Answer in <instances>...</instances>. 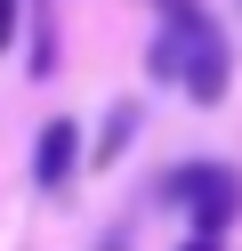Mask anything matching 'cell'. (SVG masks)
<instances>
[{
	"mask_svg": "<svg viewBox=\"0 0 242 251\" xmlns=\"http://www.w3.org/2000/svg\"><path fill=\"white\" fill-rule=\"evenodd\" d=\"M161 202L186 211L194 235H226V227H234V211H242V178H234L226 162H177L170 178H161Z\"/></svg>",
	"mask_w": 242,
	"mask_h": 251,
	"instance_id": "2",
	"label": "cell"
},
{
	"mask_svg": "<svg viewBox=\"0 0 242 251\" xmlns=\"http://www.w3.org/2000/svg\"><path fill=\"white\" fill-rule=\"evenodd\" d=\"M129 138H137V105H113V114H105V130H97V170H105V162H121V146H129Z\"/></svg>",
	"mask_w": 242,
	"mask_h": 251,
	"instance_id": "4",
	"label": "cell"
},
{
	"mask_svg": "<svg viewBox=\"0 0 242 251\" xmlns=\"http://www.w3.org/2000/svg\"><path fill=\"white\" fill-rule=\"evenodd\" d=\"M97 251H129V235H105V243H97Z\"/></svg>",
	"mask_w": 242,
	"mask_h": 251,
	"instance_id": "7",
	"label": "cell"
},
{
	"mask_svg": "<svg viewBox=\"0 0 242 251\" xmlns=\"http://www.w3.org/2000/svg\"><path fill=\"white\" fill-rule=\"evenodd\" d=\"M145 73L154 81H177L194 105H218L226 81H234V57H226V33L202 0H161V33L145 49Z\"/></svg>",
	"mask_w": 242,
	"mask_h": 251,
	"instance_id": "1",
	"label": "cell"
},
{
	"mask_svg": "<svg viewBox=\"0 0 242 251\" xmlns=\"http://www.w3.org/2000/svg\"><path fill=\"white\" fill-rule=\"evenodd\" d=\"M16 41V0H0V49Z\"/></svg>",
	"mask_w": 242,
	"mask_h": 251,
	"instance_id": "5",
	"label": "cell"
},
{
	"mask_svg": "<svg viewBox=\"0 0 242 251\" xmlns=\"http://www.w3.org/2000/svg\"><path fill=\"white\" fill-rule=\"evenodd\" d=\"M73 170H81V122H41V138H32V186L41 195H65L73 186Z\"/></svg>",
	"mask_w": 242,
	"mask_h": 251,
	"instance_id": "3",
	"label": "cell"
},
{
	"mask_svg": "<svg viewBox=\"0 0 242 251\" xmlns=\"http://www.w3.org/2000/svg\"><path fill=\"white\" fill-rule=\"evenodd\" d=\"M186 251H226V235H186Z\"/></svg>",
	"mask_w": 242,
	"mask_h": 251,
	"instance_id": "6",
	"label": "cell"
}]
</instances>
